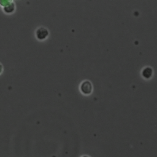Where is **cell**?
Returning a JSON list of instances; mask_svg holds the SVG:
<instances>
[{
	"label": "cell",
	"instance_id": "obj_2",
	"mask_svg": "<svg viewBox=\"0 0 157 157\" xmlns=\"http://www.w3.org/2000/svg\"><path fill=\"white\" fill-rule=\"evenodd\" d=\"M48 34L49 33H48L47 29H46L45 28H44V27L39 28L36 30V38L39 40L45 39L47 38V36H48Z\"/></svg>",
	"mask_w": 157,
	"mask_h": 157
},
{
	"label": "cell",
	"instance_id": "obj_6",
	"mask_svg": "<svg viewBox=\"0 0 157 157\" xmlns=\"http://www.w3.org/2000/svg\"><path fill=\"white\" fill-rule=\"evenodd\" d=\"M2 65L0 63V74L2 73Z\"/></svg>",
	"mask_w": 157,
	"mask_h": 157
},
{
	"label": "cell",
	"instance_id": "obj_3",
	"mask_svg": "<svg viewBox=\"0 0 157 157\" xmlns=\"http://www.w3.org/2000/svg\"><path fill=\"white\" fill-rule=\"evenodd\" d=\"M153 74V70L151 67L147 66L143 69L142 71V76L145 79H150L152 76Z\"/></svg>",
	"mask_w": 157,
	"mask_h": 157
},
{
	"label": "cell",
	"instance_id": "obj_1",
	"mask_svg": "<svg viewBox=\"0 0 157 157\" xmlns=\"http://www.w3.org/2000/svg\"><path fill=\"white\" fill-rule=\"evenodd\" d=\"M80 91L84 95H90L93 91V86L90 81L86 80L83 81L80 86Z\"/></svg>",
	"mask_w": 157,
	"mask_h": 157
},
{
	"label": "cell",
	"instance_id": "obj_5",
	"mask_svg": "<svg viewBox=\"0 0 157 157\" xmlns=\"http://www.w3.org/2000/svg\"><path fill=\"white\" fill-rule=\"evenodd\" d=\"M11 2H12V1H0V4L1 6L6 7L9 4H10Z\"/></svg>",
	"mask_w": 157,
	"mask_h": 157
},
{
	"label": "cell",
	"instance_id": "obj_7",
	"mask_svg": "<svg viewBox=\"0 0 157 157\" xmlns=\"http://www.w3.org/2000/svg\"><path fill=\"white\" fill-rule=\"evenodd\" d=\"M81 157H90V156H88V155H83V156H81Z\"/></svg>",
	"mask_w": 157,
	"mask_h": 157
},
{
	"label": "cell",
	"instance_id": "obj_4",
	"mask_svg": "<svg viewBox=\"0 0 157 157\" xmlns=\"http://www.w3.org/2000/svg\"><path fill=\"white\" fill-rule=\"evenodd\" d=\"M14 9H15V4L12 2V1L10 4H9L7 6L4 7V10L7 14L12 13L14 10Z\"/></svg>",
	"mask_w": 157,
	"mask_h": 157
}]
</instances>
